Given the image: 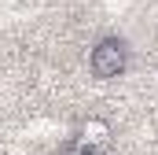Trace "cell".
Masks as SVG:
<instances>
[{"instance_id":"6da1fadb","label":"cell","mask_w":158,"mask_h":155,"mask_svg":"<svg viewBox=\"0 0 158 155\" xmlns=\"http://www.w3.org/2000/svg\"><path fill=\"white\" fill-rule=\"evenodd\" d=\"M125 67H129V48H125L121 37H103L96 48H92V55H88V70L99 78V81L121 78Z\"/></svg>"},{"instance_id":"7a4b0ae2","label":"cell","mask_w":158,"mask_h":155,"mask_svg":"<svg viewBox=\"0 0 158 155\" xmlns=\"http://www.w3.org/2000/svg\"><path fill=\"white\" fill-rule=\"evenodd\" d=\"M110 140V122H103V118H85L81 122V140L77 144H85V148H103Z\"/></svg>"},{"instance_id":"3957f363","label":"cell","mask_w":158,"mask_h":155,"mask_svg":"<svg viewBox=\"0 0 158 155\" xmlns=\"http://www.w3.org/2000/svg\"><path fill=\"white\" fill-rule=\"evenodd\" d=\"M63 155H96V152H92V148H85V144H70Z\"/></svg>"}]
</instances>
